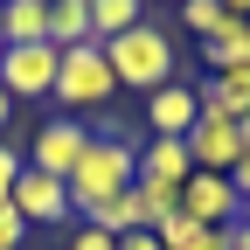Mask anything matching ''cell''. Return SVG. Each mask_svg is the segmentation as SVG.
Segmentation results:
<instances>
[{"label":"cell","mask_w":250,"mask_h":250,"mask_svg":"<svg viewBox=\"0 0 250 250\" xmlns=\"http://www.w3.org/2000/svg\"><path fill=\"white\" fill-rule=\"evenodd\" d=\"M132 181H139V139H132V125H104V132H90L77 174L62 181V188H70V215H90L104 195H125Z\"/></svg>","instance_id":"6da1fadb"},{"label":"cell","mask_w":250,"mask_h":250,"mask_svg":"<svg viewBox=\"0 0 250 250\" xmlns=\"http://www.w3.org/2000/svg\"><path fill=\"white\" fill-rule=\"evenodd\" d=\"M104 62H111L118 90H139V98H153L160 83L181 77V49H174L167 28H153V21L125 28V35H111V42H104Z\"/></svg>","instance_id":"7a4b0ae2"},{"label":"cell","mask_w":250,"mask_h":250,"mask_svg":"<svg viewBox=\"0 0 250 250\" xmlns=\"http://www.w3.org/2000/svg\"><path fill=\"white\" fill-rule=\"evenodd\" d=\"M111 90H118V77H111V62H104V42L62 49V62H56V90H49V98L62 104V118L104 111V104H111Z\"/></svg>","instance_id":"3957f363"},{"label":"cell","mask_w":250,"mask_h":250,"mask_svg":"<svg viewBox=\"0 0 250 250\" xmlns=\"http://www.w3.org/2000/svg\"><path fill=\"white\" fill-rule=\"evenodd\" d=\"M56 62H62V49L21 42V49L0 56V90H7L14 104H21V98H49V90H56Z\"/></svg>","instance_id":"277c9868"},{"label":"cell","mask_w":250,"mask_h":250,"mask_svg":"<svg viewBox=\"0 0 250 250\" xmlns=\"http://www.w3.org/2000/svg\"><path fill=\"white\" fill-rule=\"evenodd\" d=\"M181 215L202 223V229H229L243 215V195L229 188V174H188L181 181Z\"/></svg>","instance_id":"5b68a950"},{"label":"cell","mask_w":250,"mask_h":250,"mask_svg":"<svg viewBox=\"0 0 250 250\" xmlns=\"http://www.w3.org/2000/svg\"><path fill=\"white\" fill-rule=\"evenodd\" d=\"M83 146H90V125H83V118H49L42 132H35V146H28V167L70 181L77 160H83Z\"/></svg>","instance_id":"8992f818"},{"label":"cell","mask_w":250,"mask_h":250,"mask_svg":"<svg viewBox=\"0 0 250 250\" xmlns=\"http://www.w3.org/2000/svg\"><path fill=\"white\" fill-rule=\"evenodd\" d=\"M188 160H195V174H229L236 160H243V139H236V118H215V111H202L195 125H188Z\"/></svg>","instance_id":"52a82bcc"},{"label":"cell","mask_w":250,"mask_h":250,"mask_svg":"<svg viewBox=\"0 0 250 250\" xmlns=\"http://www.w3.org/2000/svg\"><path fill=\"white\" fill-rule=\"evenodd\" d=\"M7 208L21 215L28 229H49V223H62V215H70V188H62L56 174L21 167V174H14V195H7Z\"/></svg>","instance_id":"ba28073f"},{"label":"cell","mask_w":250,"mask_h":250,"mask_svg":"<svg viewBox=\"0 0 250 250\" xmlns=\"http://www.w3.org/2000/svg\"><path fill=\"white\" fill-rule=\"evenodd\" d=\"M195 118H202V98H195V77H188V70L146 98V132H153V139H188Z\"/></svg>","instance_id":"9c48e42d"},{"label":"cell","mask_w":250,"mask_h":250,"mask_svg":"<svg viewBox=\"0 0 250 250\" xmlns=\"http://www.w3.org/2000/svg\"><path fill=\"white\" fill-rule=\"evenodd\" d=\"M188 174H195V160H188L181 139H146V146H139V181H153V188H181Z\"/></svg>","instance_id":"30bf717a"},{"label":"cell","mask_w":250,"mask_h":250,"mask_svg":"<svg viewBox=\"0 0 250 250\" xmlns=\"http://www.w3.org/2000/svg\"><path fill=\"white\" fill-rule=\"evenodd\" d=\"M83 42H98L90 0H49V49H83Z\"/></svg>","instance_id":"8fae6325"},{"label":"cell","mask_w":250,"mask_h":250,"mask_svg":"<svg viewBox=\"0 0 250 250\" xmlns=\"http://www.w3.org/2000/svg\"><path fill=\"white\" fill-rule=\"evenodd\" d=\"M0 28H7V49L49 42V7H42V0H7V7H0Z\"/></svg>","instance_id":"7c38bea8"},{"label":"cell","mask_w":250,"mask_h":250,"mask_svg":"<svg viewBox=\"0 0 250 250\" xmlns=\"http://www.w3.org/2000/svg\"><path fill=\"white\" fill-rule=\"evenodd\" d=\"M236 62H250V21H229L215 42H202V70H208V77L236 70Z\"/></svg>","instance_id":"4fadbf2b"},{"label":"cell","mask_w":250,"mask_h":250,"mask_svg":"<svg viewBox=\"0 0 250 250\" xmlns=\"http://www.w3.org/2000/svg\"><path fill=\"white\" fill-rule=\"evenodd\" d=\"M153 236H160V250H229V229H202L188 215H167Z\"/></svg>","instance_id":"5bb4252c"},{"label":"cell","mask_w":250,"mask_h":250,"mask_svg":"<svg viewBox=\"0 0 250 250\" xmlns=\"http://www.w3.org/2000/svg\"><path fill=\"white\" fill-rule=\"evenodd\" d=\"M146 21V0H90V28H98V42L125 35V28Z\"/></svg>","instance_id":"9a60e30c"},{"label":"cell","mask_w":250,"mask_h":250,"mask_svg":"<svg viewBox=\"0 0 250 250\" xmlns=\"http://www.w3.org/2000/svg\"><path fill=\"white\" fill-rule=\"evenodd\" d=\"M132 208H139V229H160L167 215H181V188H153V181H132Z\"/></svg>","instance_id":"2e32d148"},{"label":"cell","mask_w":250,"mask_h":250,"mask_svg":"<svg viewBox=\"0 0 250 250\" xmlns=\"http://www.w3.org/2000/svg\"><path fill=\"white\" fill-rule=\"evenodd\" d=\"M229 21H236V14L223 7V0H181V28H188V35H202V42H215Z\"/></svg>","instance_id":"e0dca14e"},{"label":"cell","mask_w":250,"mask_h":250,"mask_svg":"<svg viewBox=\"0 0 250 250\" xmlns=\"http://www.w3.org/2000/svg\"><path fill=\"white\" fill-rule=\"evenodd\" d=\"M21 167H28V160H21L7 139H0V208H7V195H14V174H21Z\"/></svg>","instance_id":"ac0fdd59"},{"label":"cell","mask_w":250,"mask_h":250,"mask_svg":"<svg viewBox=\"0 0 250 250\" xmlns=\"http://www.w3.org/2000/svg\"><path fill=\"white\" fill-rule=\"evenodd\" d=\"M70 250H118V236H104L98 223H77V236H70Z\"/></svg>","instance_id":"d6986e66"},{"label":"cell","mask_w":250,"mask_h":250,"mask_svg":"<svg viewBox=\"0 0 250 250\" xmlns=\"http://www.w3.org/2000/svg\"><path fill=\"white\" fill-rule=\"evenodd\" d=\"M21 243H28V223L14 208H0V250H21Z\"/></svg>","instance_id":"ffe728a7"},{"label":"cell","mask_w":250,"mask_h":250,"mask_svg":"<svg viewBox=\"0 0 250 250\" xmlns=\"http://www.w3.org/2000/svg\"><path fill=\"white\" fill-rule=\"evenodd\" d=\"M118 250H160V236H153V229H132V236H118Z\"/></svg>","instance_id":"44dd1931"},{"label":"cell","mask_w":250,"mask_h":250,"mask_svg":"<svg viewBox=\"0 0 250 250\" xmlns=\"http://www.w3.org/2000/svg\"><path fill=\"white\" fill-rule=\"evenodd\" d=\"M229 250H250V223H243V215L229 223Z\"/></svg>","instance_id":"7402d4cb"},{"label":"cell","mask_w":250,"mask_h":250,"mask_svg":"<svg viewBox=\"0 0 250 250\" xmlns=\"http://www.w3.org/2000/svg\"><path fill=\"white\" fill-rule=\"evenodd\" d=\"M7 118H14V98H7V90H0V132H7Z\"/></svg>","instance_id":"603a6c76"},{"label":"cell","mask_w":250,"mask_h":250,"mask_svg":"<svg viewBox=\"0 0 250 250\" xmlns=\"http://www.w3.org/2000/svg\"><path fill=\"white\" fill-rule=\"evenodd\" d=\"M223 7H229V14H236V21H250V0H223Z\"/></svg>","instance_id":"cb8c5ba5"},{"label":"cell","mask_w":250,"mask_h":250,"mask_svg":"<svg viewBox=\"0 0 250 250\" xmlns=\"http://www.w3.org/2000/svg\"><path fill=\"white\" fill-rule=\"evenodd\" d=\"M0 56H7V28H0Z\"/></svg>","instance_id":"d4e9b609"},{"label":"cell","mask_w":250,"mask_h":250,"mask_svg":"<svg viewBox=\"0 0 250 250\" xmlns=\"http://www.w3.org/2000/svg\"><path fill=\"white\" fill-rule=\"evenodd\" d=\"M243 223H250V202H243Z\"/></svg>","instance_id":"484cf974"},{"label":"cell","mask_w":250,"mask_h":250,"mask_svg":"<svg viewBox=\"0 0 250 250\" xmlns=\"http://www.w3.org/2000/svg\"><path fill=\"white\" fill-rule=\"evenodd\" d=\"M0 7H7V0H0Z\"/></svg>","instance_id":"4316f807"},{"label":"cell","mask_w":250,"mask_h":250,"mask_svg":"<svg viewBox=\"0 0 250 250\" xmlns=\"http://www.w3.org/2000/svg\"><path fill=\"white\" fill-rule=\"evenodd\" d=\"M42 7H49V0H42Z\"/></svg>","instance_id":"83f0119b"},{"label":"cell","mask_w":250,"mask_h":250,"mask_svg":"<svg viewBox=\"0 0 250 250\" xmlns=\"http://www.w3.org/2000/svg\"><path fill=\"white\" fill-rule=\"evenodd\" d=\"M174 7H181V0H174Z\"/></svg>","instance_id":"f1b7e54d"}]
</instances>
